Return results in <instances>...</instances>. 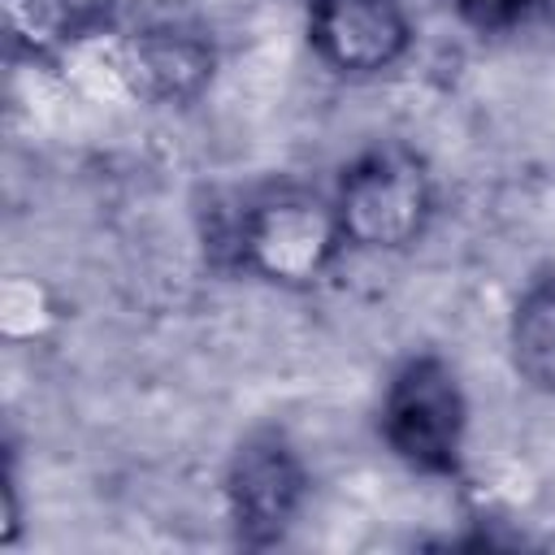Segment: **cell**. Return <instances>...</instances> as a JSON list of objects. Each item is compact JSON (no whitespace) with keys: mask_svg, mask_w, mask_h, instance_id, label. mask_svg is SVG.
I'll use <instances>...</instances> for the list:
<instances>
[{"mask_svg":"<svg viewBox=\"0 0 555 555\" xmlns=\"http://www.w3.org/2000/svg\"><path fill=\"white\" fill-rule=\"evenodd\" d=\"M343 238L338 212L304 191H278L247 208L238 225V251L251 269L278 282H308L325 269Z\"/></svg>","mask_w":555,"mask_h":555,"instance_id":"obj_2","label":"cell"},{"mask_svg":"<svg viewBox=\"0 0 555 555\" xmlns=\"http://www.w3.org/2000/svg\"><path fill=\"white\" fill-rule=\"evenodd\" d=\"M512 347H516V364L529 382L555 390V278L538 282L520 308H516V325H512Z\"/></svg>","mask_w":555,"mask_h":555,"instance_id":"obj_6","label":"cell"},{"mask_svg":"<svg viewBox=\"0 0 555 555\" xmlns=\"http://www.w3.org/2000/svg\"><path fill=\"white\" fill-rule=\"evenodd\" d=\"M104 9L108 0H4L9 26L35 48L78 39L104 17Z\"/></svg>","mask_w":555,"mask_h":555,"instance_id":"obj_7","label":"cell"},{"mask_svg":"<svg viewBox=\"0 0 555 555\" xmlns=\"http://www.w3.org/2000/svg\"><path fill=\"white\" fill-rule=\"evenodd\" d=\"M312 43L347 74L390 65L408 43V22L395 0H312Z\"/></svg>","mask_w":555,"mask_h":555,"instance_id":"obj_5","label":"cell"},{"mask_svg":"<svg viewBox=\"0 0 555 555\" xmlns=\"http://www.w3.org/2000/svg\"><path fill=\"white\" fill-rule=\"evenodd\" d=\"M464 22L477 26L481 35H512V30H525L529 22H538L551 0H455Z\"/></svg>","mask_w":555,"mask_h":555,"instance_id":"obj_8","label":"cell"},{"mask_svg":"<svg viewBox=\"0 0 555 555\" xmlns=\"http://www.w3.org/2000/svg\"><path fill=\"white\" fill-rule=\"evenodd\" d=\"M338 225L343 238L360 247H403L421 234L429 217V178L425 165L403 147H373L364 152L338 195Z\"/></svg>","mask_w":555,"mask_h":555,"instance_id":"obj_1","label":"cell"},{"mask_svg":"<svg viewBox=\"0 0 555 555\" xmlns=\"http://www.w3.org/2000/svg\"><path fill=\"white\" fill-rule=\"evenodd\" d=\"M386 442L425 473H447L460 451L464 434V399L447 364L412 360L399 369L386 395Z\"/></svg>","mask_w":555,"mask_h":555,"instance_id":"obj_3","label":"cell"},{"mask_svg":"<svg viewBox=\"0 0 555 555\" xmlns=\"http://www.w3.org/2000/svg\"><path fill=\"white\" fill-rule=\"evenodd\" d=\"M304 499V468L282 438H251L230 468V512L251 546L282 538Z\"/></svg>","mask_w":555,"mask_h":555,"instance_id":"obj_4","label":"cell"}]
</instances>
